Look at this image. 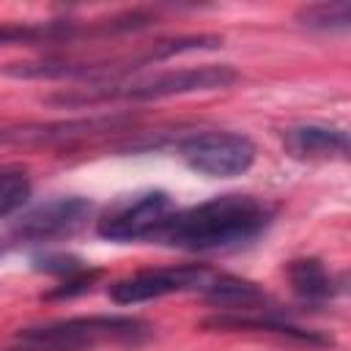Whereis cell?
Segmentation results:
<instances>
[{"label":"cell","mask_w":351,"mask_h":351,"mask_svg":"<svg viewBox=\"0 0 351 351\" xmlns=\"http://www.w3.org/2000/svg\"><path fill=\"white\" fill-rule=\"evenodd\" d=\"M269 219L271 208L258 197L219 195L186 211H176L159 233V241L189 252L230 250L261 236Z\"/></svg>","instance_id":"6da1fadb"},{"label":"cell","mask_w":351,"mask_h":351,"mask_svg":"<svg viewBox=\"0 0 351 351\" xmlns=\"http://www.w3.org/2000/svg\"><path fill=\"white\" fill-rule=\"evenodd\" d=\"M233 82H236V71L230 66H192V69L159 71L154 77H140V80H110L74 93L52 96L49 101L69 107H85L101 101H148V99L195 93V90H217Z\"/></svg>","instance_id":"7a4b0ae2"},{"label":"cell","mask_w":351,"mask_h":351,"mask_svg":"<svg viewBox=\"0 0 351 351\" xmlns=\"http://www.w3.org/2000/svg\"><path fill=\"white\" fill-rule=\"evenodd\" d=\"M145 324L126 315H82L19 332L25 351H85L107 340H137Z\"/></svg>","instance_id":"3957f363"},{"label":"cell","mask_w":351,"mask_h":351,"mask_svg":"<svg viewBox=\"0 0 351 351\" xmlns=\"http://www.w3.org/2000/svg\"><path fill=\"white\" fill-rule=\"evenodd\" d=\"M181 159L203 176L233 178L252 167L255 145L250 137L236 132H200L178 143Z\"/></svg>","instance_id":"277c9868"},{"label":"cell","mask_w":351,"mask_h":351,"mask_svg":"<svg viewBox=\"0 0 351 351\" xmlns=\"http://www.w3.org/2000/svg\"><path fill=\"white\" fill-rule=\"evenodd\" d=\"M176 214L173 200L165 192H145L134 200L115 206L96 225L101 239L110 241H137V239H159L170 217Z\"/></svg>","instance_id":"5b68a950"},{"label":"cell","mask_w":351,"mask_h":351,"mask_svg":"<svg viewBox=\"0 0 351 351\" xmlns=\"http://www.w3.org/2000/svg\"><path fill=\"white\" fill-rule=\"evenodd\" d=\"M211 271L203 266H178V269H151L118 280L110 285V299L115 304H140L151 299H162L178 291H206L211 282Z\"/></svg>","instance_id":"8992f818"},{"label":"cell","mask_w":351,"mask_h":351,"mask_svg":"<svg viewBox=\"0 0 351 351\" xmlns=\"http://www.w3.org/2000/svg\"><path fill=\"white\" fill-rule=\"evenodd\" d=\"M90 211L93 203L85 197H58L22 214L14 225V236L25 241H47V239L69 236L85 225Z\"/></svg>","instance_id":"52a82bcc"},{"label":"cell","mask_w":351,"mask_h":351,"mask_svg":"<svg viewBox=\"0 0 351 351\" xmlns=\"http://www.w3.org/2000/svg\"><path fill=\"white\" fill-rule=\"evenodd\" d=\"M285 151L293 159H335V156H346L348 154V137L340 129L332 126H321V123H302V126H291L282 134Z\"/></svg>","instance_id":"ba28073f"},{"label":"cell","mask_w":351,"mask_h":351,"mask_svg":"<svg viewBox=\"0 0 351 351\" xmlns=\"http://www.w3.org/2000/svg\"><path fill=\"white\" fill-rule=\"evenodd\" d=\"M115 123L118 118H90V121H69V123H47V126H16V129H0V143L3 145L58 143V140H71V137L110 129Z\"/></svg>","instance_id":"9c48e42d"},{"label":"cell","mask_w":351,"mask_h":351,"mask_svg":"<svg viewBox=\"0 0 351 351\" xmlns=\"http://www.w3.org/2000/svg\"><path fill=\"white\" fill-rule=\"evenodd\" d=\"M288 280L302 299H324L332 293V277L326 274V269L315 258L293 261L288 266Z\"/></svg>","instance_id":"30bf717a"},{"label":"cell","mask_w":351,"mask_h":351,"mask_svg":"<svg viewBox=\"0 0 351 351\" xmlns=\"http://www.w3.org/2000/svg\"><path fill=\"white\" fill-rule=\"evenodd\" d=\"M69 38L71 25L49 22V25H0V47L5 44H38V41H55V38Z\"/></svg>","instance_id":"8fae6325"},{"label":"cell","mask_w":351,"mask_h":351,"mask_svg":"<svg viewBox=\"0 0 351 351\" xmlns=\"http://www.w3.org/2000/svg\"><path fill=\"white\" fill-rule=\"evenodd\" d=\"M30 197V178L25 170L0 167V217L19 211Z\"/></svg>","instance_id":"7c38bea8"},{"label":"cell","mask_w":351,"mask_h":351,"mask_svg":"<svg viewBox=\"0 0 351 351\" xmlns=\"http://www.w3.org/2000/svg\"><path fill=\"white\" fill-rule=\"evenodd\" d=\"M296 19L307 27H348L351 22V5L348 3H318V5H304L296 11Z\"/></svg>","instance_id":"4fadbf2b"}]
</instances>
